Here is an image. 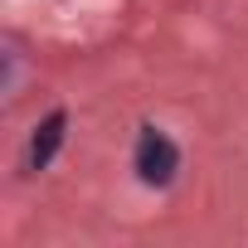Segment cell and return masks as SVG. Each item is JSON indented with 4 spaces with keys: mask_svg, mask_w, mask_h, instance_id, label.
Wrapping results in <instances>:
<instances>
[{
    "mask_svg": "<svg viewBox=\"0 0 248 248\" xmlns=\"http://www.w3.org/2000/svg\"><path fill=\"white\" fill-rule=\"evenodd\" d=\"M175 170H180V151H175V141H170L166 132L146 127V132L137 137V175H141L146 185H170Z\"/></svg>",
    "mask_w": 248,
    "mask_h": 248,
    "instance_id": "1",
    "label": "cell"
},
{
    "mask_svg": "<svg viewBox=\"0 0 248 248\" xmlns=\"http://www.w3.org/2000/svg\"><path fill=\"white\" fill-rule=\"evenodd\" d=\"M63 127H68L63 112H49L39 127H34V137H30V170H44L54 161V151L63 146Z\"/></svg>",
    "mask_w": 248,
    "mask_h": 248,
    "instance_id": "2",
    "label": "cell"
}]
</instances>
